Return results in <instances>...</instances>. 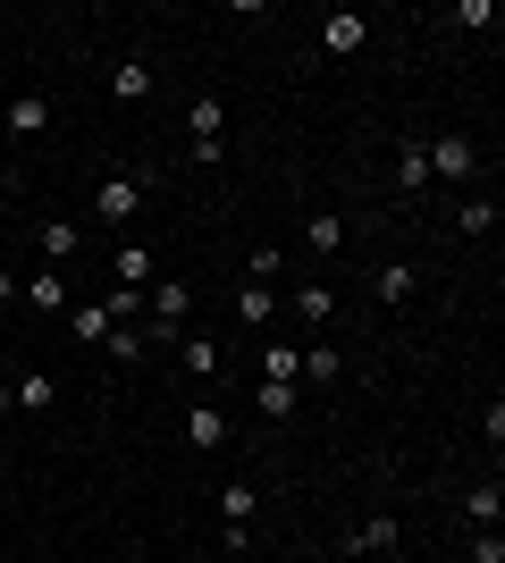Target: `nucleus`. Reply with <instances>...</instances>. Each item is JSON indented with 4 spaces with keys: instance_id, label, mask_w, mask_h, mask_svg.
Instances as JSON below:
<instances>
[{
    "instance_id": "15",
    "label": "nucleus",
    "mask_w": 505,
    "mask_h": 563,
    "mask_svg": "<svg viewBox=\"0 0 505 563\" xmlns=\"http://www.w3.org/2000/svg\"><path fill=\"white\" fill-rule=\"evenodd\" d=\"M345 378V353L337 345H304V362H295V387H337Z\"/></svg>"
},
{
    "instance_id": "18",
    "label": "nucleus",
    "mask_w": 505,
    "mask_h": 563,
    "mask_svg": "<svg viewBox=\"0 0 505 563\" xmlns=\"http://www.w3.org/2000/svg\"><path fill=\"white\" fill-rule=\"evenodd\" d=\"M295 320H304V329H329V320H337V286H295Z\"/></svg>"
},
{
    "instance_id": "20",
    "label": "nucleus",
    "mask_w": 505,
    "mask_h": 563,
    "mask_svg": "<svg viewBox=\"0 0 505 563\" xmlns=\"http://www.w3.org/2000/svg\"><path fill=\"white\" fill-rule=\"evenodd\" d=\"M497 514H505V488H497V479H481V488L463 496V521H472V530H497Z\"/></svg>"
},
{
    "instance_id": "10",
    "label": "nucleus",
    "mask_w": 505,
    "mask_h": 563,
    "mask_svg": "<svg viewBox=\"0 0 505 563\" xmlns=\"http://www.w3.org/2000/svg\"><path fill=\"white\" fill-rule=\"evenodd\" d=\"M345 547H354V555H396V547H405V521H396V514H371V521L345 530Z\"/></svg>"
},
{
    "instance_id": "19",
    "label": "nucleus",
    "mask_w": 505,
    "mask_h": 563,
    "mask_svg": "<svg viewBox=\"0 0 505 563\" xmlns=\"http://www.w3.org/2000/svg\"><path fill=\"white\" fill-rule=\"evenodd\" d=\"M110 329H119V320H110L101 303H68V336L76 345H110Z\"/></svg>"
},
{
    "instance_id": "3",
    "label": "nucleus",
    "mask_w": 505,
    "mask_h": 563,
    "mask_svg": "<svg viewBox=\"0 0 505 563\" xmlns=\"http://www.w3.org/2000/svg\"><path fill=\"white\" fill-rule=\"evenodd\" d=\"M51 126H59L51 93H9V118H0V135H9V143H43Z\"/></svg>"
},
{
    "instance_id": "7",
    "label": "nucleus",
    "mask_w": 505,
    "mask_h": 563,
    "mask_svg": "<svg viewBox=\"0 0 505 563\" xmlns=\"http://www.w3.org/2000/svg\"><path fill=\"white\" fill-rule=\"evenodd\" d=\"M362 43H371V18H362V9H329V18H320V51H329V59H354Z\"/></svg>"
},
{
    "instance_id": "16",
    "label": "nucleus",
    "mask_w": 505,
    "mask_h": 563,
    "mask_svg": "<svg viewBox=\"0 0 505 563\" xmlns=\"http://www.w3.org/2000/svg\"><path fill=\"white\" fill-rule=\"evenodd\" d=\"M304 253L337 261V253H345V219H337V211H312V219H304Z\"/></svg>"
},
{
    "instance_id": "9",
    "label": "nucleus",
    "mask_w": 505,
    "mask_h": 563,
    "mask_svg": "<svg viewBox=\"0 0 505 563\" xmlns=\"http://www.w3.org/2000/svg\"><path fill=\"white\" fill-rule=\"evenodd\" d=\"M152 278H161V269H152V244H144V235H119V253H110V286H135V295H144Z\"/></svg>"
},
{
    "instance_id": "17",
    "label": "nucleus",
    "mask_w": 505,
    "mask_h": 563,
    "mask_svg": "<svg viewBox=\"0 0 505 563\" xmlns=\"http://www.w3.org/2000/svg\"><path fill=\"white\" fill-rule=\"evenodd\" d=\"M237 320H244V329H270V320H278V286H253V278H244L237 286Z\"/></svg>"
},
{
    "instance_id": "2",
    "label": "nucleus",
    "mask_w": 505,
    "mask_h": 563,
    "mask_svg": "<svg viewBox=\"0 0 505 563\" xmlns=\"http://www.w3.org/2000/svg\"><path fill=\"white\" fill-rule=\"evenodd\" d=\"M421 152H430V186H438V177H447V186H481V177H488L481 143L463 135V126H447V135H430V143H421Z\"/></svg>"
},
{
    "instance_id": "27",
    "label": "nucleus",
    "mask_w": 505,
    "mask_h": 563,
    "mask_svg": "<svg viewBox=\"0 0 505 563\" xmlns=\"http://www.w3.org/2000/svg\"><path fill=\"white\" fill-rule=\"evenodd\" d=\"M463 563H505V530H472V539H463Z\"/></svg>"
},
{
    "instance_id": "8",
    "label": "nucleus",
    "mask_w": 505,
    "mask_h": 563,
    "mask_svg": "<svg viewBox=\"0 0 505 563\" xmlns=\"http://www.w3.org/2000/svg\"><path fill=\"white\" fill-rule=\"evenodd\" d=\"M34 253H43V269H76L85 228H76V219H43V228H34Z\"/></svg>"
},
{
    "instance_id": "13",
    "label": "nucleus",
    "mask_w": 505,
    "mask_h": 563,
    "mask_svg": "<svg viewBox=\"0 0 505 563\" xmlns=\"http://www.w3.org/2000/svg\"><path fill=\"white\" fill-rule=\"evenodd\" d=\"M413 286H421L413 261H380V269H371V303H413Z\"/></svg>"
},
{
    "instance_id": "24",
    "label": "nucleus",
    "mask_w": 505,
    "mask_h": 563,
    "mask_svg": "<svg viewBox=\"0 0 505 563\" xmlns=\"http://www.w3.org/2000/svg\"><path fill=\"white\" fill-rule=\"evenodd\" d=\"M253 404H262V421H295L304 387H278V378H262V387H253Z\"/></svg>"
},
{
    "instance_id": "21",
    "label": "nucleus",
    "mask_w": 505,
    "mask_h": 563,
    "mask_svg": "<svg viewBox=\"0 0 505 563\" xmlns=\"http://www.w3.org/2000/svg\"><path fill=\"white\" fill-rule=\"evenodd\" d=\"M497 228V194H463L455 202V235H488Z\"/></svg>"
},
{
    "instance_id": "5",
    "label": "nucleus",
    "mask_w": 505,
    "mask_h": 563,
    "mask_svg": "<svg viewBox=\"0 0 505 563\" xmlns=\"http://www.w3.org/2000/svg\"><path fill=\"white\" fill-rule=\"evenodd\" d=\"M9 412L51 421V412H59V378H51V371H18V378H9Z\"/></svg>"
},
{
    "instance_id": "23",
    "label": "nucleus",
    "mask_w": 505,
    "mask_h": 563,
    "mask_svg": "<svg viewBox=\"0 0 505 563\" xmlns=\"http://www.w3.org/2000/svg\"><path fill=\"white\" fill-rule=\"evenodd\" d=\"M396 186H405V194H430V152H421V135L396 152Z\"/></svg>"
},
{
    "instance_id": "22",
    "label": "nucleus",
    "mask_w": 505,
    "mask_h": 563,
    "mask_svg": "<svg viewBox=\"0 0 505 563\" xmlns=\"http://www.w3.org/2000/svg\"><path fill=\"white\" fill-rule=\"evenodd\" d=\"M253 362H262V378H278V387H295V362H304V345H287V336H270V345L253 353Z\"/></svg>"
},
{
    "instance_id": "33",
    "label": "nucleus",
    "mask_w": 505,
    "mask_h": 563,
    "mask_svg": "<svg viewBox=\"0 0 505 563\" xmlns=\"http://www.w3.org/2000/svg\"><path fill=\"white\" fill-rule=\"evenodd\" d=\"M9 371H18V362H9V345H0V378H9Z\"/></svg>"
},
{
    "instance_id": "4",
    "label": "nucleus",
    "mask_w": 505,
    "mask_h": 563,
    "mask_svg": "<svg viewBox=\"0 0 505 563\" xmlns=\"http://www.w3.org/2000/svg\"><path fill=\"white\" fill-rule=\"evenodd\" d=\"M219 143H228V110H219V93H194V110H186V152H194V161H219Z\"/></svg>"
},
{
    "instance_id": "12",
    "label": "nucleus",
    "mask_w": 505,
    "mask_h": 563,
    "mask_svg": "<svg viewBox=\"0 0 505 563\" xmlns=\"http://www.w3.org/2000/svg\"><path fill=\"white\" fill-rule=\"evenodd\" d=\"M186 446H194V454H219V446H228V412H219L211 396L186 412Z\"/></svg>"
},
{
    "instance_id": "26",
    "label": "nucleus",
    "mask_w": 505,
    "mask_h": 563,
    "mask_svg": "<svg viewBox=\"0 0 505 563\" xmlns=\"http://www.w3.org/2000/svg\"><path fill=\"white\" fill-rule=\"evenodd\" d=\"M253 505H262V488H244V479L219 488V521H253Z\"/></svg>"
},
{
    "instance_id": "32",
    "label": "nucleus",
    "mask_w": 505,
    "mask_h": 563,
    "mask_svg": "<svg viewBox=\"0 0 505 563\" xmlns=\"http://www.w3.org/2000/svg\"><path fill=\"white\" fill-rule=\"evenodd\" d=\"M0 303H18V278H9V261H0Z\"/></svg>"
},
{
    "instance_id": "34",
    "label": "nucleus",
    "mask_w": 505,
    "mask_h": 563,
    "mask_svg": "<svg viewBox=\"0 0 505 563\" xmlns=\"http://www.w3.org/2000/svg\"><path fill=\"white\" fill-rule=\"evenodd\" d=\"M0 563H9V555H0Z\"/></svg>"
},
{
    "instance_id": "14",
    "label": "nucleus",
    "mask_w": 505,
    "mask_h": 563,
    "mask_svg": "<svg viewBox=\"0 0 505 563\" xmlns=\"http://www.w3.org/2000/svg\"><path fill=\"white\" fill-rule=\"evenodd\" d=\"M144 93H152V59H144V51H127L119 68H110V101L127 110V101H144Z\"/></svg>"
},
{
    "instance_id": "28",
    "label": "nucleus",
    "mask_w": 505,
    "mask_h": 563,
    "mask_svg": "<svg viewBox=\"0 0 505 563\" xmlns=\"http://www.w3.org/2000/svg\"><path fill=\"white\" fill-rule=\"evenodd\" d=\"M101 311H110L119 329H135V311H144V295H135V286H110V295H101Z\"/></svg>"
},
{
    "instance_id": "29",
    "label": "nucleus",
    "mask_w": 505,
    "mask_h": 563,
    "mask_svg": "<svg viewBox=\"0 0 505 563\" xmlns=\"http://www.w3.org/2000/svg\"><path fill=\"white\" fill-rule=\"evenodd\" d=\"M455 25H472V34H497V0H455Z\"/></svg>"
},
{
    "instance_id": "31",
    "label": "nucleus",
    "mask_w": 505,
    "mask_h": 563,
    "mask_svg": "<svg viewBox=\"0 0 505 563\" xmlns=\"http://www.w3.org/2000/svg\"><path fill=\"white\" fill-rule=\"evenodd\" d=\"M219 547H228V555H253V521H219Z\"/></svg>"
},
{
    "instance_id": "25",
    "label": "nucleus",
    "mask_w": 505,
    "mask_h": 563,
    "mask_svg": "<svg viewBox=\"0 0 505 563\" xmlns=\"http://www.w3.org/2000/svg\"><path fill=\"white\" fill-rule=\"evenodd\" d=\"M278 269H287V244H253L244 278H253V286H278Z\"/></svg>"
},
{
    "instance_id": "1",
    "label": "nucleus",
    "mask_w": 505,
    "mask_h": 563,
    "mask_svg": "<svg viewBox=\"0 0 505 563\" xmlns=\"http://www.w3.org/2000/svg\"><path fill=\"white\" fill-rule=\"evenodd\" d=\"M168 186V168L161 161H135V168H119V177H101V194H94V228H135L144 219V202Z\"/></svg>"
},
{
    "instance_id": "11",
    "label": "nucleus",
    "mask_w": 505,
    "mask_h": 563,
    "mask_svg": "<svg viewBox=\"0 0 505 563\" xmlns=\"http://www.w3.org/2000/svg\"><path fill=\"white\" fill-rule=\"evenodd\" d=\"M18 295H25L34 311H51V320H68V303H76V295H68V269H34Z\"/></svg>"
},
{
    "instance_id": "6",
    "label": "nucleus",
    "mask_w": 505,
    "mask_h": 563,
    "mask_svg": "<svg viewBox=\"0 0 505 563\" xmlns=\"http://www.w3.org/2000/svg\"><path fill=\"white\" fill-rule=\"evenodd\" d=\"M177 371H186L194 387H219V371H228V353H219V336L186 329V336H177Z\"/></svg>"
},
{
    "instance_id": "30",
    "label": "nucleus",
    "mask_w": 505,
    "mask_h": 563,
    "mask_svg": "<svg viewBox=\"0 0 505 563\" xmlns=\"http://www.w3.org/2000/svg\"><path fill=\"white\" fill-rule=\"evenodd\" d=\"M101 353H110V362H144V329H110Z\"/></svg>"
}]
</instances>
